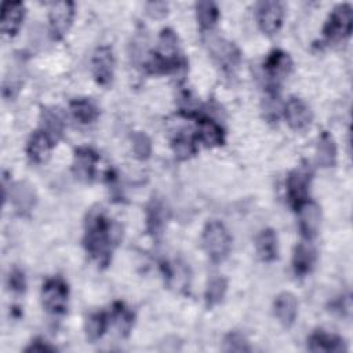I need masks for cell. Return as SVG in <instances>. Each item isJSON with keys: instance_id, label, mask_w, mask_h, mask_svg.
I'll list each match as a JSON object with an SVG mask.
<instances>
[{"instance_id": "4dcf8cb0", "label": "cell", "mask_w": 353, "mask_h": 353, "mask_svg": "<svg viewBox=\"0 0 353 353\" xmlns=\"http://www.w3.org/2000/svg\"><path fill=\"white\" fill-rule=\"evenodd\" d=\"M134 156L138 160H148L152 153V141L143 131H137L131 137Z\"/></svg>"}, {"instance_id": "30bf717a", "label": "cell", "mask_w": 353, "mask_h": 353, "mask_svg": "<svg viewBox=\"0 0 353 353\" xmlns=\"http://www.w3.org/2000/svg\"><path fill=\"white\" fill-rule=\"evenodd\" d=\"M310 175L306 168H295L287 178V197L294 208H298L307 200Z\"/></svg>"}, {"instance_id": "5b68a950", "label": "cell", "mask_w": 353, "mask_h": 353, "mask_svg": "<svg viewBox=\"0 0 353 353\" xmlns=\"http://www.w3.org/2000/svg\"><path fill=\"white\" fill-rule=\"evenodd\" d=\"M205 44L212 58L225 72H233L234 69H237L240 63V51L233 43L222 37L210 34L205 39Z\"/></svg>"}, {"instance_id": "f1b7e54d", "label": "cell", "mask_w": 353, "mask_h": 353, "mask_svg": "<svg viewBox=\"0 0 353 353\" xmlns=\"http://www.w3.org/2000/svg\"><path fill=\"white\" fill-rule=\"evenodd\" d=\"M106 328H108V317L102 312L92 313L91 316H88V319L85 321V325H84L85 335L91 342L98 341L99 338H102Z\"/></svg>"}, {"instance_id": "ffe728a7", "label": "cell", "mask_w": 353, "mask_h": 353, "mask_svg": "<svg viewBox=\"0 0 353 353\" xmlns=\"http://www.w3.org/2000/svg\"><path fill=\"white\" fill-rule=\"evenodd\" d=\"M255 250L261 261L273 262L277 258L279 252L276 232L270 228L262 229L255 239Z\"/></svg>"}, {"instance_id": "7a4b0ae2", "label": "cell", "mask_w": 353, "mask_h": 353, "mask_svg": "<svg viewBox=\"0 0 353 353\" xmlns=\"http://www.w3.org/2000/svg\"><path fill=\"white\" fill-rule=\"evenodd\" d=\"M201 241L205 254L215 263L222 262L228 256L232 245V237L229 234V230L222 222L216 219L208 221L205 223Z\"/></svg>"}, {"instance_id": "7402d4cb", "label": "cell", "mask_w": 353, "mask_h": 353, "mask_svg": "<svg viewBox=\"0 0 353 353\" xmlns=\"http://www.w3.org/2000/svg\"><path fill=\"white\" fill-rule=\"evenodd\" d=\"M199 139L207 148H216L223 145L225 134L222 127L216 121L211 119H204L199 124Z\"/></svg>"}, {"instance_id": "9a60e30c", "label": "cell", "mask_w": 353, "mask_h": 353, "mask_svg": "<svg viewBox=\"0 0 353 353\" xmlns=\"http://www.w3.org/2000/svg\"><path fill=\"white\" fill-rule=\"evenodd\" d=\"M274 314L284 327H291L295 323L298 314V301L292 292H280L273 303Z\"/></svg>"}, {"instance_id": "d6986e66", "label": "cell", "mask_w": 353, "mask_h": 353, "mask_svg": "<svg viewBox=\"0 0 353 353\" xmlns=\"http://www.w3.org/2000/svg\"><path fill=\"white\" fill-rule=\"evenodd\" d=\"M307 349L310 352H324V353L345 352L346 345L342 338L319 330V331H314L307 338Z\"/></svg>"}, {"instance_id": "836d02e7", "label": "cell", "mask_w": 353, "mask_h": 353, "mask_svg": "<svg viewBox=\"0 0 353 353\" xmlns=\"http://www.w3.org/2000/svg\"><path fill=\"white\" fill-rule=\"evenodd\" d=\"M8 288L15 294H22L26 290V280L23 272L19 269H12L7 277Z\"/></svg>"}, {"instance_id": "7c38bea8", "label": "cell", "mask_w": 353, "mask_h": 353, "mask_svg": "<svg viewBox=\"0 0 353 353\" xmlns=\"http://www.w3.org/2000/svg\"><path fill=\"white\" fill-rule=\"evenodd\" d=\"M299 210V229L305 239L310 240L317 236L320 221H321V212L320 207L313 201H305L298 207Z\"/></svg>"}, {"instance_id": "e575fe53", "label": "cell", "mask_w": 353, "mask_h": 353, "mask_svg": "<svg viewBox=\"0 0 353 353\" xmlns=\"http://www.w3.org/2000/svg\"><path fill=\"white\" fill-rule=\"evenodd\" d=\"M57 347L50 345V342L44 341V339H34L29 343V346L25 347V352H55Z\"/></svg>"}, {"instance_id": "cb8c5ba5", "label": "cell", "mask_w": 353, "mask_h": 353, "mask_svg": "<svg viewBox=\"0 0 353 353\" xmlns=\"http://www.w3.org/2000/svg\"><path fill=\"white\" fill-rule=\"evenodd\" d=\"M316 161L323 168L334 167L336 163V146L332 137L327 132H323L319 138L316 148Z\"/></svg>"}, {"instance_id": "8fae6325", "label": "cell", "mask_w": 353, "mask_h": 353, "mask_svg": "<svg viewBox=\"0 0 353 353\" xmlns=\"http://www.w3.org/2000/svg\"><path fill=\"white\" fill-rule=\"evenodd\" d=\"M10 200L19 215H28L36 205V190L29 182L18 181L10 185Z\"/></svg>"}, {"instance_id": "4316f807", "label": "cell", "mask_w": 353, "mask_h": 353, "mask_svg": "<svg viewBox=\"0 0 353 353\" xmlns=\"http://www.w3.org/2000/svg\"><path fill=\"white\" fill-rule=\"evenodd\" d=\"M196 17L200 28L203 30L210 32L215 26L219 18V11L216 4L212 1H199L196 4Z\"/></svg>"}, {"instance_id": "d590c367", "label": "cell", "mask_w": 353, "mask_h": 353, "mask_svg": "<svg viewBox=\"0 0 353 353\" xmlns=\"http://www.w3.org/2000/svg\"><path fill=\"white\" fill-rule=\"evenodd\" d=\"M146 12L153 18H160L167 14V4L163 1H150L146 4Z\"/></svg>"}, {"instance_id": "9c48e42d", "label": "cell", "mask_w": 353, "mask_h": 353, "mask_svg": "<svg viewBox=\"0 0 353 353\" xmlns=\"http://www.w3.org/2000/svg\"><path fill=\"white\" fill-rule=\"evenodd\" d=\"M284 114L288 125L295 131L306 130L307 127H310L313 120V114L309 105L298 97H291L287 101L284 106Z\"/></svg>"}, {"instance_id": "8992f818", "label": "cell", "mask_w": 353, "mask_h": 353, "mask_svg": "<svg viewBox=\"0 0 353 353\" xmlns=\"http://www.w3.org/2000/svg\"><path fill=\"white\" fill-rule=\"evenodd\" d=\"M283 17L284 7L280 1H261L256 6L258 26L268 36H273L279 32L283 23Z\"/></svg>"}, {"instance_id": "ba28073f", "label": "cell", "mask_w": 353, "mask_h": 353, "mask_svg": "<svg viewBox=\"0 0 353 353\" xmlns=\"http://www.w3.org/2000/svg\"><path fill=\"white\" fill-rule=\"evenodd\" d=\"M92 74L98 84L108 87L113 81L114 76V55L110 47L101 46L92 55Z\"/></svg>"}, {"instance_id": "5bb4252c", "label": "cell", "mask_w": 353, "mask_h": 353, "mask_svg": "<svg viewBox=\"0 0 353 353\" xmlns=\"http://www.w3.org/2000/svg\"><path fill=\"white\" fill-rule=\"evenodd\" d=\"M54 141L50 138V135L44 130H37L34 131L26 145V153L29 159L36 163L41 164L47 161V159L51 154Z\"/></svg>"}, {"instance_id": "6da1fadb", "label": "cell", "mask_w": 353, "mask_h": 353, "mask_svg": "<svg viewBox=\"0 0 353 353\" xmlns=\"http://www.w3.org/2000/svg\"><path fill=\"white\" fill-rule=\"evenodd\" d=\"M120 239V229L103 214H91L85 225L84 244L87 252L99 263L108 265L113 245Z\"/></svg>"}, {"instance_id": "603a6c76", "label": "cell", "mask_w": 353, "mask_h": 353, "mask_svg": "<svg viewBox=\"0 0 353 353\" xmlns=\"http://www.w3.org/2000/svg\"><path fill=\"white\" fill-rule=\"evenodd\" d=\"M43 130L50 135L52 141H58L63 135L65 121L63 114L58 108H46L41 112Z\"/></svg>"}, {"instance_id": "ac0fdd59", "label": "cell", "mask_w": 353, "mask_h": 353, "mask_svg": "<svg viewBox=\"0 0 353 353\" xmlns=\"http://www.w3.org/2000/svg\"><path fill=\"white\" fill-rule=\"evenodd\" d=\"M167 222V211L161 200L152 199L146 205V229L153 239L163 234Z\"/></svg>"}, {"instance_id": "d4e9b609", "label": "cell", "mask_w": 353, "mask_h": 353, "mask_svg": "<svg viewBox=\"0 0 353 353\" xmlns=\"http://www.w3.org/2000/svg\"><path fill=\"white\" fill-rule=\"evenodd\" d=\"M70 112L73 117L81 124H91L99 116V110L95 103L87 98L73 99L70 102Z\"/></svg>"}, {"instance_id": "d6a6232c", "label": "cell", "mask_w": 353, "mask_h": 353, "mask_svg": "<svg viewBox=\"0 0 353 353\" xmlns=\"http://www.w3.org/2000/svg\"><path fill=\"white\" fill-rule=\"evenodd\" d=\"M223 350L225 352H250L251 346L247 339L239 332H230L223 339Z\"/></svg>"}, {"instance_id": "52a82bcc", "label": "cell", "mask_w": 353, "mask_h": 353, "mask_svg": "<svg viewBox=\"0 0 353 353\" xmlns=\"http://www.w3.org/2000/svg\"><path fill=\"white\" fill-rule=\"evenodd\" d=\"M50 28L54 39H62L69 30L73 17H74V6L72 1H55L50 4L48 10Z\"/></svg>"}, {"instance_id": "484cf974", "label": "cell", "mask_w": 353, "mask_h": 353, "mask_svg": "<svg viewBox=\"0 0 353 353\" xmlns=\"http://www.w3.org/2000/svg\"><path fill=\"white\" fill-rule=\"evenodd\" d=\"M165 277L170 287L175 288L176 291H183L189 287L190 273L189 268L183 262L174 261L172 263H168L165 268Z\"/></svg>"}, {"instance_id": "1f68e13d", "label": "cell", "mask_w": 353, "mask_h": 353, "mask_svg": "<svg viewBox=\"0 0 353 353\" xmlns=\"http://www.w3.org/2000/svg\"><path fill=\"white\" fill-rule=\"evenodd\" d=\"M172 150L178 160H188L196 153V145L188 137H178L172 143Z\"/></svg>"}, {"instance_id": "4fadbf2b", "label": "cell", "mask_w": 353, "mask_h": 353, "mask_svg": "<svg viewBox=\"0 0 353 353\" xmlns=\"http://www.w3.org/2000/svg\"><path fill=\"white\" fill-rule=\"evenodd\" d=\"M25 6L19 1H8L1 7V32L7 37H14L23 21Z\"/></svg>"}, {"instance_id": "83f0119b", "label": "cell", "mask_w": 353, "mask_h": 353, "mask_svg": "<svg viewBox=\"0 0 353 353\" xmlns=\"http://www.w3.org/2000/svg\"><path fill=\"white\" fill-rule=\"evenodd\" d=\"M226 290H228V281L223 277L221 276L211 277L207 283V288L204 294L207 307H214L219 305L225 298Z\"/></svg>"}, {"instance_id": "f546056e", "label": "cell", "mask_w": 353, "mask_h": 353, "mask_svg": "<svg viewBox=\"0 0 353 353\" xmlns=\"http://www.w3.org/2000/svg\"><path fill=\"white\" fill-rule=\"evenodd\" d=\"M113 320L119 334L123 336H127L134 324L132 312L128 307H125L123 303H116L113 309Z\"/></svg>"}, {"instance_id": "277c9868", "label": "cell", "mask_w": 353, "mask_h": 353, "mask_svg": "<svg viewBox=\"0 0 353 353\" xmlns=\"http://www.w3.org/2000/svg\"><path fill=\"white\" fill-rule=\"evenodd\" d=\"M69 290L68 284L59 279L54 277L47 280L41 288V302L44 309L51 314H63L68 307Z\"/></svg>"}, {"instance_id": "3957f363", "label": "cell", "mask_w": 353, "mask_h": 353, "mask_svg": "<svg viewBox=\"0 0 353 353\" xmlns=\"http://www.w3.org/2000/svg\"><path fill=\"white\" fill-rule=\"evenodd\" d=\"M353 28V11L349 4L336 6L330 14L323 33L328 41L338 43L350 36Z\"/></svg>"}, {"instance_id": "44dd1931", "label": "cell", "mask_w": 353, "mask_h": 353, "mask_svg": "<svg viewBox=\"0 0 353 353\" xmlns=\"http://www.w3.org/2000/svg\"><path fill=\"white\" fill-rule=\"evenodd\" d=\"M316 263V250L306 243H299L295 247L292 256V268L294 273L299 277L309 274Z\"/></svg>"}, {"instance_id": "2e32d148", "label": "cell", "mask_w": 353, "mask_h": 353, "mask_svg": "<svg viewBox=\"0 0 353 353\" xmlns=\"http://www.w3.org/2000/svg\"><path fill=\"white\" fill-rule=\"evenodd\" d=\"M292 69V61L290 55L281 50H273L265 61V70L270 80L279 83L285 79Z\"/></svg>"}, {"instance_id": "e0dca14e", "label": "cell", "mask_w": 353, "mask_h": 353, "mask_svg": "<svg viewBox=\"0 0 353 353\" xmlns=\"http://www.w3.org/2000/svg\"><path fill=\"white\" fill-rule=\"evenodd\" d=\"M98 161L97 153L90 148H79L74 152L72 171L76 178L81 181H91L95 172V164Z\"/></svg>"}]
</instances>
